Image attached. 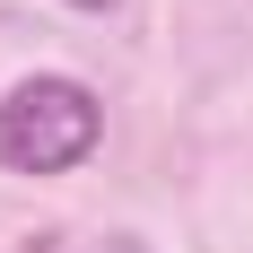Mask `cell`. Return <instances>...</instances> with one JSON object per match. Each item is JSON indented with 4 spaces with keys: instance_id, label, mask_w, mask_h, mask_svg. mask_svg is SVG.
Instances as JSON below:
<instances>
[{
    "instance_id": "6da1fadb",
    "label": "cell",
    "mask_w": 253,
    "mask_h": 253,
    "mask_svg": "<svg viewBox=\"0 0 253 253\" xmlns=\"http://www.w3.org/2000/svg\"><path fill=\"white\" fill-rule=\"evenodd\" d=\"M105 140V105L96 87H79V79L44 70V79H18L9 96H0V166L9 175H70L87 166Z\"/></svg>"
},
{
    "instance_id": "7a4b0ae2",
    "label": "cell",
    "mask_w": 253,
    "mask_h": 253,
    "mask_svg": "<svg viewBox=\"0 0 253 253\" xmlns=\"http://www.w3.org/2000/svg\"><path fill=\"white\" fill-rule=\"evenodd\" d=\"M70 9H114V0H70Z\"/></svg>"
}]
</instances>
